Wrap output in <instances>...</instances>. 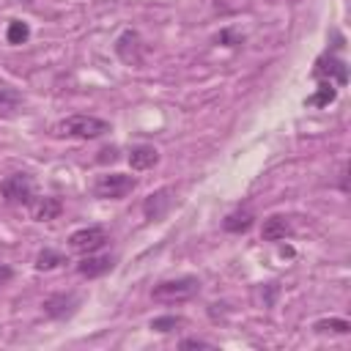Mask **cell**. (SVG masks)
<instances>
[{
	"mask_svg": "<svg viewBox=\"0 0 351 351\" xmlns=\"http://www.w3.org/2000/svg\"><path fill=\"white\" fill-rule=\"evenodd\" d=\"M126 159H129L132 170H151V167L159 165V151L151 143H137V145L129 148V156Z\"/></svg>",
	"mask_w": 351,
	"mask_h": 351,
	"instance_id": "cell-11",
	"label": "cell"
},
{
	"mask_svg": "<svg viewBox=\"0 0 351 351\" xmlns=\"http://www.w3.org/2000/svg\"><path fill=\"white\" fill-rule=\"evenodd\" d=\"M335 99H337V88L332 82H321L318 90L304 99V107H329Z\"/></svg>",
	"mask_w": 351,
	"mask_h": 351,
	"instance_id": "cell-16",
	"label": "cell"
},
{
	"mask_svg": "<svg viewBox=\"0 0 351 351\" xmlns=\"http://www.w3.org/2000/svg\"><path fill=\"white\" fill-rule=\"evenodd\" d=\"M291 236V222L288 217L282 214H271L263 219V228H261V239L263 241H285Z\"/></svg>",
	"mask_w": 351,
	"mask_h": 351,
	"instance_id": "cell-14",
	"label": "cell"
},
{
	"mask_svg": "<svg viewBox=\"0 0 351 351\" xmlns=\"http://www.w3.org/2000/svg\"><path fill=\"white\" fill-rule=\"evenodd\" d=\"M154 332H173V329H178V326H184V318L181 315H156V318H151V324H148Z\"/></svg>",
	"mask_w": 351,
	"mask_h": 351,
	"instance_id": "cell-20",
	"label": "cell"
},
{
	"mask_svg": "<svg viewBox=\"0 0 351 351\" xmlns=\"http://www.w3.org/2000/svg\"><path fill=\"white\" fill-rule=\"evenodd\" d=\"M137 186V178L129 173H101L93 181V195L101 200H121Z\"/></svg>",
	"mask_w": 351,
	"mask_h": 351,
	"instance_id": "cell-4",
	"label": "cell"
},
{
	"mask_svg": "<svg viewBox=\"0 0 351 351\" xmlns=\"http://www.w3.org/2000/svg\"><path fill=\"white\" fill-rule=\"evenodd\" d=\"M0 197L5 206H27L36 200V181L30 173H11L0 181Z\"/></svg>",
	"mask_w": 351,
	"mask_h": 351,
	"instance_id": "cell-3",
	"label": "cell"
},
{
	"mask_svg": "<svg viewBox=\"0 0 351 351\" xmlns=\"http://www.w3.org/2000/svg\"><path fill=\"white\" fill-rule=\"evenodd\" d=\"M115 159H118V148H115V145L101 148V151H99V156H96V162H101V165H104V162H115Z\"/></svg>",
	"mask_w": 351,
	"mask_h": 351,
	"instance_id": "cell-23",
	"label": "cell"
},
{
	"mask_svg": "<svg viewBox=\"0 0 351 351\" xmlns=\"http://www.w3.org/2000/svg\"><path fill=\"white\" fill-rule=\"evenodd\" d=\"M22 104H25V96H22L16 88L0 85V118H14V115H19Z\"/></svg>",
	"mask_w": 351,
	"mask_h": 351,
	"instance_id": "cell-15",
	"label": "cell"
},
{
	"mask_svg": "<svg viewBox=\"0 0 351 351\" xmlns=\"http://www.w3.org/2000/svg\"><path fill=\"white\" fill-rule=\"evenodd\" d=\"M19 3H22V0H19ZM25 3H27V0H25Z\"/></svg>",
	"mask_w": 351,
	"mask_h": 351,
	"instance_id": "cell-26",
	"label": "cell"
},
{
	"mask_svg": "<svg viewBox=\"0 0 351 351\" xmlns=\"http://www.w3.org/2000/svg\"><path fill=\"white\" fill-rule=\"evenodd\" d=\"M255 225V211L250 206H239L236 211H230L222 219V230L225 233H247Z\"/></svg>",
	"mask_w": 351,
	"mask_h": 351,
	"instance_id": "cell-13",
	"label": "cell"
},
{
	"mask_svg": "<svg viewBox=\"0 0 351 351\" xmlns=\"http://www.w3.org/2000/svg\"><path fill=\"white\" fill-rule=\"evenodd\" d=\"M27 38H30V25L22 22V19H11L8 27H5V41L16 47V44H25Z\"/></svg>",
	"mask_w": 351,
	"mask_h": 351,
	"instance_id": "cell-19",
	"label": "cell"
},
{
	"mask_svg": "<svg viewBox=\"0 0 351 351\" xmlns=\"http://www.w3.org/2000/svg\"><path fill=\"white\" fill-rule=\"evenodd\" d=\"M112 49H115L118 60L126 63V66L140 69V66L145 63V41H143V36H140L137 30H132V27H126V30L115 38Z\"/></svg>",
	"mask_w": 351,
	"mask_h": 351,
	"instance_id": "cell-6",
	"label": "cell"
},
{
	"mask_svg": "<svg viewBox=\"0 0 351 351\" xmlns=\"http://www.w3.org/2000/svg\"><path fill=\"white\" fill-rule=\"evenodd\" d=\"M60 263H66V255L52 250V247H44L38 255H36V269L38 271H49V269H58Z\"/></svg>",
	"mask_w": 351,
	"mask_h": 351,
	"instance_id": "cell-17",
	"label": "cell"
},
{
	"mask_svg": "<svg viewBox=\"0 0 351 351\" xmlns=\"http://www.w3.org/2000/svg\"><path fill=\"white\" fill-rule=\"evenodd\" d=\"M313 77L318 80V82H332V85H346L348 82V66H346V60L337 55V52H324L318 60H315V66H313Z\"/></svg>",
	"mask_w": 351,
	"mask_h": 351,
	"instance_id": "cell-7",
	"label": "cell"
},
{
	"mask_svg": "<svg viewBox=\"0 0 351 351\" xmlns=\"http://www.w3.org/2000/svg\"><path fill=\"white\" fill-rule=\"evenodd\" d=\"M200 293V280L195 274H181V277H170V280H159L151 288V299L159 304H178V302H189Z\"/></svg>",
	"mask_w": 351,
	"mask_h": 351,
	"instance_id": "cell-2",
	"label": "cell"
},
{
	"mask_svg": "<svg viewBox=\"0 0 351 351\" xmlns=\"http://www.w3.org/2000/svg\"><path fill=\"white\" fill-rule=\"evenodd\" d=\"M313 329L318 335H326V332H332V335H348L351 332V324L346 318H321V321L313 324Z\"/></svg>",
	"mask_w": 351,
	"mask_h": 351,
	"instance_id": "cell-18",
	"label": "cell"
},
{
	"mask_svg": "<svg viewBox=\"0 0 351 351\" xmlns=\"http://www.w3.org/2000/svg\"><path fill=\"white\" fill-rule=\"evenodd\" d=\"M247 38H244V33H239V30H233V27H222L219 33H217V38H214V44H222V47H241Z\"/></svg>",
	"mask_w": 351,
	"mask_h": 351,
	"instance_id": "cell-21",
	"label": "cell"
},
{
	"mask_svg": "<svg viewBox=\"0 0 351 351\" xmlns=\"http://www.w3.org/2000/svg\"><path fill=\"white\" fill-rule=\"evenodd\" d=\"M173 195H176L173 186H162V189L151 192V195L143 200V217L151 219V222L165 219V214H167L170 206H173Z\"/></svg>",
	"mask_w": 351,
	"mask_h": 351,
	"instance_id": "cell-9",
	"label": "cell"
},
{
	"mask_svg": "<svg viewBox=\"0 0 351 351\" xmlns=\"http://www.w3.org/2000/svg\"><path fill=\"white\" fill-rule=\"evenodd\" d=\"M55 137H69V140H96L112 132V123L96 115H69L55 123Z\"/></svg>",
	"mask_w": 351,
	"mask_h": 351,
	"instance_id": "cell-1",
	"label": "cell"
},
{
	"mask_svg": "<svg viewBox=\"0 0 351 351\" xmlns=\"http://www.w3.org/2000/svg\"><path fill=\"white\" fill-rule=\"evenodd\" d=\"M14 280V269L8 266V263H0V285H5V282H11Z\"/></svg>",
	"mask_w": 351,
	"mask_h": 351,
	"instance_id": "cell-24",
	"label": "cell"
},
{
	"mask_svg": "<svg viewBox=\"0 0 351 351\" xmlns=\"http://www.w3.org/2000/svg\"><path fill=\"white\" fill-rule=\"evenodd\" d=\"M80 304H82V299L74 291H58V293H49L41 302V310L52 321H66V318H71L80 310Z\"/></svg>",
	"mask_w": 351,
	"mask_h": 351,
	"instance_id": "cell-8",
	"label": "cell"
},
{
	"mask_svg": "<svg viewBox=\"0 0 351 351\" xmlns=\"http://www.w3.org/2000/svg\"><path fill=\"white\" fill-rule=\"evenodd\" d=\"M112 269H115V258H112V255H96V252L82 255V261L77 263L80 277H88V280L104 277V274H110Z\"/></svg>",
	"mask_w": 351,
	"mask_h": 351,
	"instance_id": "cell-10",
	"label": "cell"
},
{
	"mask_svg": "<svg viewBox=\"0 0 351 351\" xmlns=\"http://www.w3.org/2000/svg\"><path fill=\"white\" fill-rule=\"evenodd\" d=\"M30 214L36 222H49V219H58L63 214V200L55 197V195H47V197H36L30 203Z\"/></svg>",
	"mask_w": 351,
	"mask_h": 351,
	"instance_id": "cell-12",
	"label": "cell"
},
{
	"mask_svg": "<svg viewBox=\"0 0 351 351\" xmlns=\"http://www.w3.org/2000/svg\"><path fill=\"white\" fill-rule=\"evenodd\" d=\"M110 244V233L104 225H88V228H80L69 236V247L71 252L77 255H90V252H99Z\"/></svg>",
	"mask_w": 351,
	"mask_h": 351,
	"instance_id": "cell-5",
	"label": "cell"
},
{
	"mask_svg": "<svg viewBox=\"0 0 351 351\" xmlns=\"http://www.w3.org/2000/svg\"><path fill=\"white\" fill-rule=\"evenodd\" d=\"M178 348H214V343H208V340H203V337H184V340L178 343Z\"/></svg>",
	"mask_w": 351,
	"mask_h": 351,
	"instance_id": "cell-22",
	"label": "cell"
},
{
	"mask_svg": "<svg viewBox=\"0 0 351 351\" xmlns=\"http://www.w3.org/2000/svg\"><path fill=\"white\" fill-rule=\"evenodd\" d=\"M277 291H280V288H277V282H269V285H266V307H271V304H274Z\"/></svg>",
	"mask_w": 351,
	"mask_h": 351,
	"instance_id": "cell-25",
	"label": "cell"
}]
</instances>
